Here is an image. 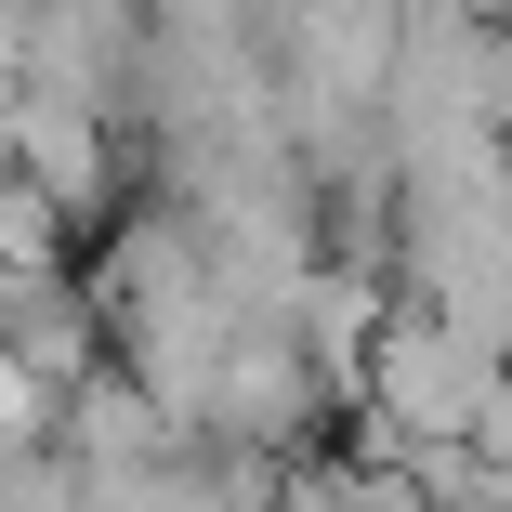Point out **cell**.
Wrapping results in <instances>:
<instances>
[{
  "label": "cell",
  "mask_w": 512,
  "mask_h": 512,
  "mask_svg": "<svg viewBox=\"0 0 512 512\" xmlns=\"http://www.w3.org/2000/svg\"><path fill=\"white\" fill-rule=\"evenodd\" d=\"M368 381H381V447H473V407H486L499 355L407 302V316L381 329V355H368Z\"/></svg>",
  "instance_id": "cell-1"
}]
</instances>
